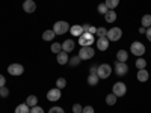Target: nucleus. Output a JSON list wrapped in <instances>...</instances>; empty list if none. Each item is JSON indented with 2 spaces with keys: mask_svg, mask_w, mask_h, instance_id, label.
<instances>
[{
  "mask_svg": "<svg viewBox=\"0 0 151 113\" xmlns=\"http://www.w3.org/2000/svg\"><path fill=\"white\" fill-rule=\"evenodd\" d=\"M79 45L80 47H91L94 42H95V35L92 33H88V32H83L80 36H79Z\"/></svg>",
  "mask_w": 151,
  "mask_h": 113,
  "instance_id": "nucleus-1",
  "label": "nucleus"
},
{
  "mask_svg": "<svg viewBox=\"0 0 151 113\" xmlns=\"http://www.w3.org/2000/svg\"><path fill=\"white\" fill-rule=\"evenodd\" d=\"M130 51H132V54L141 57V56L145 54V45H144L142 42H139V41H134V42L130 45Z\"/></svg>",
  "mask_w": 151,
  "mask_h": 113,
  "instance_id": "nucleus-2",
  "label": "nucleus"
},
{
  "mask_svg": "<svg viewBox=\"0 0 151 113\" xmlns=\"http://www.w3.org/2000/svg\"><path fill=\"white\" fill-rule=\"evenodd\" d=\"M121 36H122V30H121L119 27H112V29H109V30H107V35H106V38H107L110 42L119 41Z\"/></svg>",
  "mask_w": 151,
  "mask_h": 113,
  "instance_id": "nucleus-3",
  "label": "nucleus"
},
{
  "mask_svg": "<svg viewBox=\"0 0 151 113\" xmlns=\"http://www.w3.org/2000/svg\"><path fill=\"white\" fill-rule=\"evenodd\" d=\"M94 54H95V50H94L92 47H80L77 56H79L82 60H88V59H92Z\"/></svg>",
  "mask_w": 151,
  "mask_h": 113,
  "instance_id": "nucleus-4",
  "label": "nucleus"
},
{
  "mask_svg": "<svg viewBox=\"0 0 151 113\" xmlns=\"http://www.w3.org/2000/svg\"><path fill=\"white\" fill-rule=\"evenodd\" d=\"M70 30V24L67 21H56L55 26H53V32L56 35H64Z\"/></svg>",
  "mask_w": 151,
  "mask_h": 113,
  "instance_id": "nucleus-5",
  "label": "nucleus"
},
{
  "mask_svg": "<svg viewBox=\"0 0 151 113\" xmlns=\"http://www.w3.org/2000/svg\"><path fill=\"white\" fill-rule=\"evenodd\" d=\"M112 74V67L107 64H101L97 69V75L100 79H109V75Z\"/></svg>",
  "mask_w": 151,
  "mask_h": 113,
  "instance_id": "nucleus-6",
  "label": "nucleus"
},
{
  "mask_svg": "<svg viewBox=\"0 0 151 113\" xmlns=\"http://www.w3.org/2000/svg\"><path fill=\"white\" fill-rule=\"evenodd\" d=\"M112 94H115L116 97H124L127 94V86H125L122 82H116L112 87Z\"/></svg>",
  "mask_w": 151,
  "mask_h": 113,
  "instance_id": "nucleus-7",
  "label": "nucleus"
},
{
  "mask_svg": "<svg viewBox=\"0 0 151 113\" xmlns=\"http://www.w3.org/2000/svg\"><path fill=\"white\" fill-rule=\"evenodd\" d=\"M129 72V67L125 62H115V74L118 75V77H122V75H125Z\"/></svg>",
  "mask_w": 151,
  "mask_h": 113,
  "instance_id": "nucleus-8",
  "label": "nucleus"
},
{
  "mask_svg": "<svg viewBox=\"0 0 151 113\" xmlns=\"http://www.w3.org/2000/svg\"><path fill=\"white\" fill-rule=\"evenodd\" d=\"M8 72H9L11 75H21V74L24 72V68H23L21 64H11V65L8 67Z\"/></svg>",
  "mask_w": 151,
  "mask_h": 113,
  "instance_id": "nucleus-9",
  "label": "nucleus"
},
{
  "mask_svg": "<svg viewBox=\"0 0 151 113\" xmlns=\"http://www.w3.org/2000/svg\"><path fill=\"white\" fill-rule=\"evenodd\" d=\"M60 97H62V94H60V89H58V87L50 89L47 92V99H48V101H59Z\"/></svg>",
  "mask_w": 151,
  "mask_h": 113,
  "instance_id": "nucleus-10",
  "label": "nucleus"
},
{
  "mask_svg": "<svg viewBox=\"0 0 151 113\" xmlns=\"http://www.w3.org/2000/svg\"><path fill=\"white\" fill-rule=\"evenodd\" d=\"M109 39L106 36H103V38H98V39L95 41V44H97V48L100 50V51H106V50L109 48Z\"/></svg>",
  "mask_w": 151,
  "mask_h": 113,
  "instance_id": "nucleus-11",
  "label": "nucleus"
},
{
  "mask_svg": "<svg viewBox=\"0 0 151 113\" xmlns=\"http://www.w3.org/2000/svg\"><path fill=\"white\" fill-rule=\"evenodd\" d=\"M23 9H24V12H27V14H33V12L36 11V3L33 2V0H24Z\"/></svg>",
  "mask_w": 151,
  "mask_h": 113,
  "instance_id": "nucleus-12",
  "label": "nucleus"
},
{
  "mask_svg": "<svg viewBox=\"0 0 151 113\" xmlns=\"http://www.w3.org/2000/svg\"><path fill=\"white\" fill-rule=\"evenodd\" d=\"M74 48H76V42L73 39H65L64 44H62V50H64L65 53H71Z\"/></svg>",
  "mask_w": 151,
  "mask_h": 113,
  "instance_id": "nucleus-13",
  "label": "nucleus"
},
{
  "mask_svg": "<svg viewBox=\"0 0 151 113\" xmlns=\"http://www.w3.org/2000/svg\"><path fill=\"white\" fill-rule=\"evenodd\" d=\"M56 60H58V64H59V65H67V64H68V60H70V56H68V53H65L64 50H62L60 53H58Z\"/></svg>",
  "mask_w": 151,
  "mask_h": 113,
  "instance_id": "nucleus-14",
  "label": "nucleus"
},
{
  "mask_svg": "<svg viewBox=\"0 0 151 113\" xmlns=\"http://www.w3.org/2000/svg\"><path fill=\"white\" fill-rule=\"evenodd\" d=\"M136 77H137V80H139L141 83H145L150 79V72H148V69H139L137 74H136Z\"/></svg>",
  "mask_w": 151,
  "mask_h": 113,
  "instance_id": "nucleus-15",
  "label": "nucleus"
},
{
  "mask_svg": "<svg viewBox=\"0 0 151 113\" xmlns=\"http://www.w3.org/2000/svg\"><path fill=\"white\" fill-rule=\"evenodd\" d=\"M104 21L106 23H110V24L115 23L116 21V12L113 11V9H109L106 14H104Z\"/></svg>",
  "mask_w": 151,
  "mask_h": 113,
  "instance_id": "nucleus-16",
  "label": "nucleus"
},
{
  "mask_svg": "<svg viewBox=\"0 0 151 113\" xmlns=\"http://www.w3.org/2000/svg\"><path fill=\"white\" fill-rule=\"evenodd\" d=\"M70 33L73 36H76V38H79L83 33V29H82L80 24H74V26H70Z\"/></svg>",
  "mask_w": 151,
  "mask_h": 113,
  "instance_id": "nucleus-17",
  "label": "nucleus"
},
{
  "mask_svg": "<svg viewBox=\"0 0 151 113\" xmlns=\"http://www.w3.org/2000/svg\"><path fill=\"white\" fill-rule=\"evenodd\" d=\"M86 82H88V84H89V86H97L98 82H100V77H98L97 74H89Z\"/></svg>",
  "mask_w": 151,
  "mask_h": 113,
  "instance_id": "nucleus-18",
  "label": "nucleus"
},
{
  "mask_svg": "<svg viewBox=\"0 0 151 113\" xmlns=\"http://www.w3.org/2000/svg\"><path fill=\"white\" fill-rule=\"evenodd\" d=\"M15 113H30V107H29L26 103L18 104V106L15 107Z\"/></svg>",
  "mask_w": 151,
  "mask_h": 113,
  "instance_id": "nucleus-19",
  "label": "nucleus"
},
{
  "mask_svg": "<svg viewBox=\"0 0 151 113\" xmlns=\"http://www.w3.org/2000/svg\"><path fill=\"white\" fill-rule=\"evenodd\" d=\"M129 59V53L125 51V50H119V51L116 53V60L118 62H127Z\"/></svg>",
  "mask_w": 151,
  "mask_h": 113,
  "instance_id": "nucleus-20",
  "label": "nucleus"
},
{
  "mask_svg": "<svg viewBox=\"0 0 151 113\" xmlns=\"http://www.w3.org/2000/svg\"><path fill=\"white\" fill-rule=\"evenodd\" d=\"M55 36H56V33H55L53 30H45V32L42 33V39H44V41H48V42H52Z\"/></svg>",
  "mask_w": 151,
  "mask_h": 113,
  "instance_id": "nucleus-21",
  "label": "nucleus"
},
{
  "mask_svg": "<svg viewBox=\"0 0 151 113\" xmlns=\"http://www.w3.org/2000/svg\"><path fill=\"white\" fill-rule=\"evenodd\" d=\"M141 23H142V27H145V29L151 27V15H150V14L144 15L142 20H141Z\"/></svg>",
  "mask_w": 151,
  "mask_h": 113,
  "instance_id": "nucleus-22",
  "label": "nucleus"
},
{
  "mask_svg": "<svg viewBox=\"0 0 151 113\" xmlns=\"http://www.w3.org/2000/svg\"><path fill=\"white\" fill-rule=\"evenodd\" d=\"M116 95L115 94H109L107 97H106V104L107 106H115V103H116Z\"/></svg>",
  "mask_w": 151,
  "mask_h": 113,
  "instance_id": "nucleus-23",
  "label": "nucleus"
},
{
  "mask_svg": "<svg viewBox=\"0 0 151 113\" xmlns=\"http://www.w3.org/2000/svg\"><path fill=\"white\" fill-rule=\"evenodd\" d=\"M136 68L137 69H145L147 68V60L145 59H142V57H139V59H136Z\"/></svg>",
  "mask_w": 151,
  "mask_h": 113,
  "instance_id": "nucleus-24",
  "label": "nucleus"
},
{
  "mask_svg": "<svg viewBox=\"0 0 151 113\" xmlns=\"http://www.w3.org/2000/svg\"><path fill=\"white\" fill-rule=\"evenodd\" d=\"M26 104H27L29 107L38 106V98H36L35 95H30V97H27V99H26Z\"/></svg>",
  "mask_w": 151,
  "mask_h": 113,
  "instance_id": "nucleus-25",
  "label": "nucleus"
},
{
  "mask_svg": "<svg viewBox=\"0 0 151 113\" xmlns=\"http://www.w3.org/2000/svg\"><path fill=\"white\" fill-rule=\"evenodd\" d=\"M104 5H106L109 9H115V8L119 5V0H104Z\"/></svg>",
  "mask_w": 151,
  "mask_h": 113,
  "instance_id": "nucleus-26",
  "label": "nucleus"
},
{
  "mask_svg": "<svg viewBox=\"0 0 151 113\" xmlns=\"http://www.w3.org/2000/svg\"><path fill=\"white\" fill-rule=\"evenodd\" d=\"M50 50H52V53L58 54V53H60V51H62V44H59V42H53V44H52V47H50Z\"/></svg>",
  "mask_w": 151,
  "mask_h": 113,
  "instance_id": "nucleus-27",
  "label": "nucleus"
},
{
  "mask_svg": "<svg viewBox=\"0 0 151 113\" xmlns=\"http://www.w3.org/2000/svg\"><path fill=\"white\" fill-rule=\"evenodd\" d=\"M65 86H67V80H65L64 77H60V79H58V80H56V87H58V89H60V91H62Z\"/></svg>",
  "mask_w": 151,
  "mask_h": 113,
  "instance_id": "nucleus-28",
  "label": "nucleus"
},
{
  "mask_svg": "<svg viewBox=\"0 0 151 113\" xmlns=\"http://www.w3.org/2000/svg\"><path fill=\"white\" fill-rule=\"evenodd\" d=\"M82 62V59L79 57V56H74V57H70V60H68V64L71 65V67H77L79 64Z\"/></svg>",
  "mask_w": 151,
  "mask_h": 113,
  "instance_id": "nucleus-29",
  "label": "nucleus"
},
{
  "mask_svg": "<svg viewBox=\"0 0 151 113\" xmlns=\"http://www.w3.org/2000/svg\"><path fill=\"white\" fill-rule=\"evenodd\" d=\"M95 35H97L98 38H103V36H106V35H107V29H104V27H97Z\"/></svg>",
  "mask_w": 151,
  "mask_h": 113,
  "instance_id": "nucleus-30",
  "label": "nucleus"
},
{
  "mask_svg": "<svg viewBox=\"0 0 151 113\" xmlns=\"http://www.w3.org/2000/svg\"><path fill=\"white\" fill-rule=\"evenodd\" d=\"M0 97H2V98H8L9 97V89H8L6 86L0 87Z\"/></svg>",
  "mask_w": 151,
  "mask_h": 113,
  "instance_id": "nucleus-31",
  "label": "nucleus"
},
{
  "mask_svg": "<svg viewBox=\"0 0 151 113\" xmlns=\"http://www.w3.org/2000/svg\"><path fill=\"white\" fill-rule=\"evenodd\" d=\"M48 113H65V110L62 107H59V106H55V107H52L48 110Z\"/></svg>",
  "mask_w": 151,
  "mask_h": 113,
  "instance_id": "nucleus-32",
  "label": "nucleus"
},
{
  "mask_svg": "<svg viewBox=\"0 0 151 113\" xmlns=\"http://www.w3.org/2000/svg\"><path fill=\"white\" fill-rule=\"evenodd\" d=\"M107 11H109V8H107L104 3H100V5H98V12H100V14H103V15H104Z\"/></svg>",
  "mask_w": 151,
  "mask_h": 113,
  "instance_id": "nucleus-33",
  "label": "nucleus"
},
{
  "mask_svg": "<svg viewBox=\"0 0 151 113\" xmlns=\"http://www.w3.org/2000/svg\"><path fill=\"white\" fill-rule=\"evenodd\" d=\"M30 113H44V110L40 106H33V107H30Z\"/></svg>",
  "mask_w": 151,
  "mask_h": 113,
  "instance_id": "nucleus-34",
  "label": "nucleus"
},
{
  "mask_svg": "<svg viewBox=\"0 0 151 113\" xmlns=\"http://www.w3.org/2000/svg\"><path fill=\"white\" fill-rule=\"evenodd\" d=\"M82 110H83V107L80 104H74L73 106V113H82Z\"/></svg>",
  "mask_w": 151,
  "mask_h": 113,
  "instance_id": "nucleus-35",
  "label": "nucleus"
},
{
  "mask_svg": "<svg viewBox=\"0 0 151 113\" xmlns=\"http://www.w3.org/2000/svg\"><path fill=\"white\" fill-rule=\"evenodd\" d=\"M82 113H95V110H94L92 106H86V107H83Z\"/></svg>",
  "mask_w": 151,
  "mask_h": 113,
  "instance_id": "nucleus-36",
  "label": "nucleus"
},
{
  "mask_svg": "<svg viewBox=\"0 0 151 113\" xmlns=\"http://www.w3.org/2000/svg\"><path fill=\"white\" fill-rule=\"evenodd\" d=\"M82 29H83V32H89V29H91V24H82Z\"/></svg>",
  "mask_w": 151,
  "mask_h": 113,
  "instance_id": "nucleus-37",
  "label": "nucleus"
},
{
  "mask_svg": "<svg viewBox=\"0 0 151 113\" xmlns=\"http://www.w3.org/2000/svg\"><path fill=\"white\" fill-rule=\"evenodd\" d=\"M5 83H6V79L3 77V74H0V87H3Z\"/></svg>",
  "mask_w": 151,
  "mask_h": 113,
  "instance_id": "nucleus-38",
  "label": "nucleus"
},
{
  "mask_svg": "<svg viewBox=\"0 0 151 113\" xmlns=\"http://www.w3.org/2000/svg\"><path fill=\"white\" fill-rule=\"evenodd\" d=\"M145 36L148 38V41L151 42V27H148V29H147V32H145Z\"/></svg>",
  "mask_w": 151,
  "mask_h": 113,
  "instance_id": "nucleus-39",
  "label": "nucleus"
},
{
  "mask_svg": "<svg viewBox=\"0 0 151 113\" xmlns=\"http://www.w3.org/2000/svg\"><path fill=\"white\" fill-rule=\"evenodd\" d=\"M97 69H98V67H95V65L91 67V68H89V74H97Z\"/></svg>",
  "mask_w": 151,
  "mask_h": 113,
  "instance_id": "nucleus-40",
  "label": "nucleus"
},
{
  "mask_svg": "<svg viewBox=\"0 0 151 113\" xmlns=\"http://www.w3.org/2000/svg\"><path fill=\"white\" fill-rule=\"evenodd\" d=\"M95 32H97V27L91 26V29H89V32H88V33H92V35H95Z\"/></svg>",
  "mask_w": 151,
  "mask_h": 113,
  "instance_id": "nucleus-41",
  "label": "nucleus"
},
{
  "mask_svg": "<svg viewBox=\"0 0 151 113\" xmlns=\"http://www.w3.org/2000/svg\"><path fill=\"white\" fill-rule=\"evenodd\" d=\"M145 32H147V29L141 26V27H139V33H144V35H145Z\"/></svg>",
  "mask_w": 151,
  "mask_h": 113,
  "instance_id": "nucleus-42",
  "label": "nucleus"
}]
</instances>
